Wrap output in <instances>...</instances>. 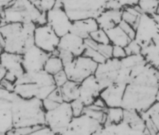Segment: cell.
I'll return each mask as SVG.
<instances>
[{
  "mask_svg": "<svg viewBox=\"0 0 159 135\" xmlns=\"http://www.w3.org/2000/svg\"><path fill=\"white\" fill-rule=\"evenodd\" d=\"M0 65H1V61H0Z\"/></svg>",
  "mask_w": 159,
  "mask_h": 135,
  "instance_id": "52",
  "label": "cell"
},
{
  "mask_svg": "<svg viewBox=\"0 0 159 135\" xmlns=\"http://www.w3.org/2000/svg\"><path fill=\"white\" fill-rule=\"evenodd\" d=\"M119 27L126 33V34L129 37L131 40L134 39V36H135V29L132 25H130V24L127 23L126 22L122 20L120 23L119 24Z\"/></svg>",
  "mask_w": 159,
  "mask_h": 135,
  "instance_id": "36",
  "label": "cell"
},
{
  "mask_svg": "<svg viewBox=\"0 0 159 135\" xmlns=\"http://www.w3.org/2000/svg\"><path fill=\"white\" fill-rule=\"evenodd\" d=\"M47 98H49L51 100L54 101V102H57L58 103H61L62 102H64L63 99H62L61 93V91H60L59 88H56L54 90L52 91L49 96H48Z\"/></svg>",
  "mask_w": 159,
  "mask_h": 135,
  "instance_id": "40",
  "label": "cell"
},
{
  "mask_svg": "<svg viewBox=\"0 0 159 135\" xmlns=\"http://www.w3.org/2000/svg\"><path fill=\"white\" fill-rule=\"evenodd\" d=\"M92 105H94L95 106L99 108V109H101V110H106L107 108L106 104H105L104 101L102 99V98L100 97V96H99V97L94 101V103H92Z\"/></svg>",
  "mask_w": 159,
  "mask_h": 135,
  "instance_id": "44",
  "label": "cell"
},
{
  "mask_svg": "<svg viewBox=\"0 0 159 135\" xmlns=\"http://www.w3.org/2000/svg\"><path fill=\"white\" fill-rule=\"evenodd\" d=\"M83 55L84 56L91 58L92 61H94L96 62L97 64L103 63V61H105L107 60L104 56H102L101 54L99 53L96 49H92V48L87 46V45H86V48H85V50L84 52Z\"/></svg>",
  "mask_w": 159,
  "mask_h": 135,
  "instance_id": "30",
  "label": "cell"
},
{
  "mask_svg": "<svg viewBox=\"0 0 159 135\" xmlns=\"http://www.w3.org/2000/svg\"><path fill=\"white\" fill-rule=\"evenodd\" d=\"M65 12L73 21L96 18L105 9L108 0H60Z\"/></svg>",
  "mask_w": 159,
  "mask_h": 135,
  "instance_id": "5",
  "label": "cell"
},
{
  "mask_svg": "<svg viewBox=\"0 0 159 135\" xmlns=\"http://www.w3.org/2000/svg\"><path fill=\"white\" fill-rule=\"evenodd\" d=\"M99 29L96 18H86V19L73 21L70 32L83 38L87 39L90 37L92 32Z\"/></svg>",
  "mask_w": 159,
  "mask_h": 135,
  "instance_id": "20",
  "label": "cell"
},
{
  "mask_svg": "<svg viewBox=\"0 0 159 135\" xmlns=\"http://www.w3.org/2000/svg\"><path fill=\"white\" fill-rule=\"evenodd\" d=\"M153 16H154V19H155L156 22H157V27H158V29H159V15H157V14H155V15H154Z\"/></svg>",
  "mask_w": 159,
  "mask_h": 135,
  "instance_id": "48",
  "label": "cell"
},
{
  "mask_svg": "<svg viewBox=\"0 0 159 135\" xmlns=\"http://www.w3.org/2000/svg\"><path fill=\"white\" fill-rule=\"evenodd\" d=\"M46 22L60 38L70 32L72 24L60 0H57L54 7L46 12Z\"/></svg>",
  "mask_w": 159,
  "mask_h": 135,
  "instance_id": "9",
  "label": "cell"
},
{
  "mask_svg": "<svg viewBox=\"0 0 159 135\" xmlns=\"http://www.w3.org/2000/svg\"><path fill=\"white\" fill-rule=\"evenodd\" d=\"M126 56H127V54L125 52L124 48L113 45V48H112V57L120 60L122 58L125 57Z\"/></svg>",
  "mask_w": 159,
  "mask_h": 135,
  "instance_id": "39",
  "label": "cell"
},
{
  "mask_svg": "<svg viewBox=\"0 0 159 135\" xmlns=\"http://www.w3.org/2000/svg\"><path fill=\"white\" fill-rule=\"evenodd\" d=\"M14 128L45 126V110L42 100L37 98L25 99L16 94L11 101Z\"/></svg>",
  "mask_w": 159,
  "mask_h": 135,
  "instance_id": "3",
  "label": "cell"
},
{
  "mask_svg": "<svg viewBox=\"0 0 159 135\" xmlns=\"http://www.w3.org/2000/svg\"><path fill=\"white\" fill-rule=\"evenodd\" d=\"M108 135H147L146 127L134 126L122 121L117 124L103 126Z\"/></svg>",
  "mask_w": 159,
  "mask_h": 135,
  "instance_id": "18",
  "label": "cell"
},
{
  "mask_svg": "<svg viewBox=\"0 0 159 135\" xmlns=\"http://www.w3.org/2000/svg\"><path fill=\"white\" fill-rule=\"evenodd\" d=\"M145 123H149L159 131V103L156 101L148 110L140 113Z\"/></svg>",
  "mask_w": 159,
  "mask_h": 135,
  "instance_id": "25",
  "label": "cell"
},
{
  "mask_svg": "<svg viewBox=\"0 0 159 135\" xmlns=\"http://www.w3.org/2000/svg\"><path fill=\"white\" fill-rule=\"evenodd\" d=\"M97 65L98 64L91 58L81 55L64 65V72L69 80L80 83L89 76L94 75Z\"/></svg>",
  "mask_w": 159,
  "mask_h": 135,
  "instance_id": "7",
  "label": "cell"
},
{
  "mask_svg": "<svg viewBox=\"0 0 159 135\" xmlns=\"http://www.w3.org/2000/svg\"><path fill=\"white\" fill-rule=\"evenodd\" d=\"M28 135H58L55 132L52 131L50 128L48 127L47 126H42L40 128H38V130L32 132L31 133Z\"/></svg>",
  "mask_w": 159,
  "mask_h": 135,
  "instance_id": "38",
  "label": "cell"
},
{
  "mask_svg": "<svg viewBox=\"0 0 159 135\" xmlns=\"http://www.w3.org/2000/svg\"><path fill=\"white\" fill-rule=\"evenodd\" d=\"M6 73H7V71H6V69H4L2 65H0V82H1V81L4 79V78H5Z\"/></svg>",
  "mask_w": 159,
  "mask_h": 135,
  "instance_id": "47",
  "label": "cell"
},
{
  "mask_svg": "<svg viewBox=\"0 0 159 135\" xmlns=\"http://www.w3.org/2000/svg\"><path fill=\"white\" fill-rule=\"evenodd\" d=\"M112 48L113 45L111 43L108 44H99L98 43L96 49L101 54L102 56H104L106 59L112 57Z\"/></svg>",
  "mask_w": 159,
  "mask_h": 135,
  "instance_id": "32",
  "label": "cell"
},
{
  "mask_svg": "<svg viewBox=\"0 0 159 135\" xmlns=\"http://www.w3.org/2000/svg\"><path fill=\"white\" fill-rule=\"evenodd\" d=\"M106 120L103 126L117 124L123 121V109L122 107H107L105 110Z\"/></svg>",
  "mask_w": 159,
  "mask_h": 135,
  "instance_id": "28",
  "label": "cell"
},
{
  "mask_svg": "<svg viewBox=\"0 0 159 135\" xmlns=\"http://www.w3.org/2000/svg\"><path fill=\"white\" fill-rule=\"evenodd\" d=\"M157 102H158L159 103V92L158 93H157Z\"/></svg>",
  "mask_w": 159,
  "mask_h": 135,
  "instance_id": "50",
  "label": "cell"
},
{
  "mask_svg": "<svg viewBox=\"0 0 159 135\" xmlns=\"http://www.w3.org/2000/svg\"><path fill=\"white\" fill-rule=\"evenodd\" d=\"M73 119L72 108L69 103L62 102L52 110L45 111V126L58 135H61L68 127Z\"/></svg>",
  "mask_w": 159,
  "mask_h": 135,
  "instance_id": "6",
  "label": "cell"
},
{
  "mask_svg": "<svg viewBox=\"0 0 159 135\" xmlns=\"http://www.w3.org/2000/svg\"><path fill=\"white\" fill-rule=\"evenodd\" d=\"M141 15L142 12L137 5L134 7H127L123 8V11H122V20L130 24L135 29L139 17Z\"/></svg>",
  "mask_w": 159,
  "mask_h": 135,
  "instance_id": "26",
  "label": "cell"
},
{
  "mask_svg": "<svg viewBox=\"0 0 159 135\" xmlns=\"http://www.w3.org/2000/svg\"><path fill=\"white\" fill-rule=\"evenodd\" d=\"M122 10L105 9L96 18L99 29L107 31L119 25L122 21Z\"/></svg>",
  "mask_w": 159,
  "mask_h": 135,
  "instance_id": "19",
  "label": "cell"
},
{
  "mask_svg": "<svg viewBox=\"0 0 159 135\" xmlns=\"http://www.w3.org/2000/svg\"><path fill=\"white\" fill-rule=\"evenodd\" d=\"M53 79H54L55 84H56V86L57 88H60L61 86H62L64 83H65L69 80L67 76H66V74L64 72V69L62 71H61V72H57V74H55L54 76H53Z\"/></svg>",
  "mask_w": 159,
  "mask_h": 135,
  "instance_id": "37",
  "label": "cell"
},
{
  "mask_svg": "<svg viewBox=\"0 0 159 135\" xmlns=\"http://www.w3.org/2000/svg\"><path fill=\"white\" fill-rule=\"evenodd\" d=\"M157 2H158V7H157V15H159V0H157Z\"/></svg>",
  "mask_w": 159,
  "mask_h": 135,
  "instance_id": "49",
  "label": "cell"
},
{
  "mask_svg": "<svg viewBox=\"0 0 159 135\" xmlns=\"http://www.w3.org/2000/svg\"><path fill=\"white\" fill-rule=\"evenodd\" d=\"M71 108H72V115H73V117H77V116L81 115L83 114L85 106L83 103L81 102V100L79 99H76L75 100H73L72 102L70 103Z\"/></svg>",
  "mask_w": 159,
  "mask_h": 135,
  "instance_id": "33",
  "label": "cell"
},
{
  "mask_svg": "<svg viewBox=\"0 0 159 135\" xmlns=\"http://www.w3.org/2000/svg\"><path fill=\"white\" fill-rule=\"evenodd\" d=\"M124 49L127 55H133V54L141 53L142 48L134 40H131L130 43L125 47Z\"/></svg>",
  "mask_w": 159,
  "mask_h": 135,
  "instance_id": "34",
  "label": "cell"
},
{
  "mask_svg": "<svg viewBox=\"0 0 159 135\" xmlns=\"http://www.w3.org/2000/svg\"><path fill=\"white\" fill-rule=\"evenodd\" d=\"M13 128L11 102L0 99V133H7Z\"/></svg>",
  "mask_w": 159,
  "mask_h": 135,
  "instance_id": "21",
  "label": "cell"
},
{
  "mask_svg": "<svg viewBox=\"0 0 159 135\" xmlns=\"http://www.w3.org/2000/svg\"><path fill=\"white\" fill-rule=\"evenodd\" d=\"M57 0H39L38 9L42 12H47L54 7Z\"/></svg>",
  "mask_w": 159,
  "mask_h": 135,
  "instance_id": "35",
  "label": "cell"
},
{
  "mask_svg": "<svg viewBox=\"0 0 159 135\" xmlns=\"http://www.w3.org/2000/svg\"><path fill=\"white\" fill-rule=\"evenodd\" d=\"M85 48L84 40L71 32L60 38L57 46V49L66 51L75 57L83 55Z\"/></svg>",
  "mask_w": 159,
  "mask_h": 135,
  "instance_id": "16",
  "label": "cell"
},
{
  "mask_svg": "<svg viewBox=\"0 0 159 135\" xmlns=\"http://www.w3.org/2000/svg\"><path fill=\"white\" fill-rule=\"evenodd\" d=\"M102 92V88L94 75L89 76L80 83V95L78 99L81 100L85 106L94 103Z\"/></svg>",
  "mask_w": 159,
  "mask_h": 135,
  "instance_id": "15",
  "label": "cell"
},
{
  "mask_svg": "<svg viewBox=\"0 0 159 135\" xmlns=\"http://www.w3.org/2000/svg\"><path fill=\"white\" fill-rule=\"evenodd\" d=\"M141 54L147 64L159 71V34L147 46L142 48Z\"/></svg>",
  "mask_w": 159,
  "mask_h": 135,
  "instance_id": "22",
  "label": "cell"
},
{
  "mask_svg": "<svg viewBox=\"0 0 159 135\" xmlns=\"http://www.w3.org/2000/svg\"><path fill=\"white\" fill-rule=\"evenodd\" d=\"M12 1L13 0H0V13H2L6 7H7Z\"/></svg>",
  "mask_w": 159,
  "mask_h": 135,
  "instance_id": "45",
  "label": "cell"
},
{
  "mask_svg": "<svg viewBox=\"0 0 159 135\" xmlns=\"http://www.w3.org/2000/svg\"><path fill=\"white\" fill-rule=\"evenodd\" d=\"M155 135H159V131H157V133H156V134Z\"/></svg>",
  "mask_w": 159,
  "mask_h": 135,
  "instance_id": "51",
  "label": "cell"
},
{
  "mask_svg": "<svg viewBox=\"0 0 159 135\" xmlns=\"http://www.w3.org/2000/svg\"><path fill=\"white\" fill-rule=\"evenodd\" d=\"M0 61L1 65L7 71L4 79L15 83L17 79L22 76L24 73L23 66H22V55L11 52H2L0 54Z\"/></svg>",
  "mask_w": 159,
  "mask_h": 135,
  "instance_id": "14",
  "label": "cell"
},
{
  "mask_svg": "<svg viewBox=\"0 0 159 135\" xmlns=\"http://www.w3.org/2000/svg\"><path fill=\"white\" fill-rule=\"evenodd\" d=\"M158 92L159 71L147 64L125 88L121 107L143 113L157 101Z\"/></svg>",
  "mask_w": 159,
  "mask_h": 135,
  "instance_id": "1",
  "label": "cell"
},
{
  "mask_svg": "<svg viewBox=\"0 0 159 135\" xmlns=\"http://www.w3.org/2000/svg\"><path fill=\"white\" fill-rule=\"evenodd\" d=\"M120 5L122 6V7H134L136 6L139 2V0H116Z\"/></svg>",
  "mask_w": 159,
  "mask_h": 135,
  "instance_id": "43",
  "label": "cell"
},
{
  "mask_svg": "<svg viewBox=\"0 0 159 135\" xmlns=\"http://www.w3.org/2000/svg\"><path fill=\"white\" fill-rule=\"evenodd\" d=\"M50 56L35 45L30 46L22 54V66L25 72L34 73L44 70L45 64Z\"/></svg>",
  "mask_w": 159,
  "mask_h": 135,
  "instance_id": "13",
  "label": "cell"
},
{
  "mask_svg": "<svg viewBox=\"0 0 159 135\" xmlns=\"http://www.w3.org/2000/svg\"><path fill=\"white\" fill-rule=\"evenodd\" d=\"M134 41L141 48L147 46L159 34L157 22L153 15L142 14L135 26Z\"/></svg>",
  "mask_w": 159,
  "mask_h": 135,
  "instance_id": "8",
  "label": "cell"
},
{
  "mask_svg": "<svg viewBox=\"0 0 159 135\" xmlns=\"http://www.w3.org/2000/svg\"><path fill=\"white\" fill-rule=\"evenodd\" d=\"M42 104H43V107L44 109H45V111H48V110L54 109V108L57 107L60 103L51 100L49 98H46V99H45L44 100H42Z\"/></svg>",
  "mask_w": 159,
  "mask_h": 135,
  "instance_id": "41",
  "label": "cell"
},
{
  "mask_svg": "<svg viewBox=\"0 0 159 135\" xmlns=\"http://www.w3.org/2000/svg\"><path fill=\"white\" fill-rule=\"evenodd\" d=\"M106 33L109 38L110 43L112 45L125 48L131 41V39L126 34V33L119 27V25L108 29L106 31Z\"/></svg>",
  "mask_w": 159,
  "mask_h": 135,
  "instance_id": "23",
  "label": "cell"
},
{
  "mask_svg": "<svg viewBox=\"0 0 159 135\" xmlns=\"http://www.w3.org/2000/svg\"><path fill=\"white\" fill-rule=\"evenodd\" d=\"M64 102L69 103L79 98L80 83L68 80L59 88Z\"/></svg>",
  "mask_w": 159,
  "mask_h": 135,
  "instance_id": "24",
  "label": "cell"
},
{
  "mask_svg": "<svg viewBox=\"0 0 159 135\" xmlns=\"http://www.w3.org/2000/svg\"><path fill=\"white\" fill-rule=\"evenodd\" d=\"M120 69V60L114 57L107 59L103 63L98 64L94 76L99 82L102 90L116 83Z\"/></svg>",
  "mask_w": 159,
  "mask_h": 135,
  "instance_id": "10",
  "label": "cell"
},
{
  "mask_svg": "<svg viewBox=\"0 0 159 135\" xmlns=\"http://www.w3.org/2000/svg\"><path fill=\"white\" fill-rule=\"evenodd\" d=\"M90 38H92L93 41L99 44H108L110 43L109 38L107 37L106 31L102 29H98L96 31L92 32L90 34Z\"/></svg>",
  "mask_w": 159,
  "mask_h": 135,
  "instance_id": "31",
  "label": "cell"
},
{
  "mask_svg": "<svg viewBox=\"0 0 159 135\" xmlns=\"http://www.w3.org/2000/svg\"><path fill=\"white\" fill-rule=\"evenodd\" d=\"M3 23H34L36 25L46 24V13L36 7L30 0H13L2 11Z\"/></svg>",
  "mask_w": 159,
  "mask_h": 135,
  "instance_id": "4",
  "label": "cell"
},
{
  "mask_svg": "<svg viewBox=\"0 0 159 135\" xmlns=\"http://www.w3.org/2000/svg\"><path fill=\"white\" fill-rule=\"evenodd\" d=\"M0 86L6 90L10 91V92H14V90H15V83L11 82V81L6 79H3L0 82Z\"/></svg>",
  "mask_w": 159,
  "mask_h": 135,
  "instance_id": "42",
  "label": "cell"
},
{
  "mask_svg": "<svg viewBox=\"0 0 159 135\" xmlns=\"http://www.w3.org/2000/svg\"><path fill=\"white\" fill-rule=\"evenodd\" d=\"M92 135H108V134H107V131L105 130V129L103 126L102 128H100V129H99L98 130H96V132H94Z\"/></svg>",
  "mask_w": 159,
  "mask_h": 135,
  "instance_id": "46",
  "label": "cell"
},
{
  "mask_svg": "<svg viewBox=\"0 0 159 135\" xmlns=\"http://www.w3.org/2000/svg\"><path fill=\"white\" fill-rule=\"evenodd\" d=\"M34 23H3L0 25V45L5 52L22 55L34 45Z\"/></svg>",
  "mask_w": 159,
  "mask_h": 135,
  "instance_id": "2",
  "label": "cell"
},
{
  "mask_svg": "<svg viewBox=\"0 0 159 135\" xmlns=\"http://www.w3.org/2000/svg\"><path fill=\"white\" fill-rule=\"evenodd\" d=\"M103 125L86 114L73 117L66 130L61 135H92Z\"/></svg>",
  "mask_w": 159,
  "mask_h": 135,
  "instance_id": "12",
  "label": "cell"
},
{
  "mask_svg": "<svg viewBox=\"0 0 159 135\" xmlns=\"http://www.w3.org/2000/svg\"><path fill=\"white\" fill-rule=\"evenodd\" d=\"M137 6L142 14L154 15L157 12L158 2L157 0H139Z\"/></svg>",
  "mask_w": 159,
  "mask_h": 135,
  "instance_id": "29",
  "label": "cell"
},
{
  "mask_svg": "<svg viewBox=\"0 0 159 135\" xmlns=\"http://www.w3.org/2000/svg\"><path fill=\"white\" fill-rule=\"evenodd\" d=\"M64 69V65L61 58L57 54H50L44 66V70L54 76L55 74Z\"/></svg>",
  "mask_w": 159,
  "mask_h": 135,
  "instance_id": "27",
  "label": "cell"
},
{
  "mask_svg": "<svg viewBox=\"0 0 159 135\" xmlns=\"http://www.w3.org/2000/svg\"><path fill=\"white\" fill-rule=\"evenodd\" d=\"M0 14H1V13H0Z\"/></svg>",
  "mask_w": 159,
  "mask_h": 135,
  "instance_id": "53",
  "label": "cell"
},
{
  "mask_svg": "<svg viewBox=\"0 0 159 135\" xmlns=\"http://www.w3.org/2000/svg\"><path fill=\"white\" fill-rule=\"evenodd\" d=\"M60 37L47 23L36 25L34 34V42L38 48L47 53H54L57 49Z\"/></svg>",
  "mask_w": 159,
  "mask_h": 135,
  "instance_id": "11",
  "label": "cell"
},
{
  "mask_svg": "<svg viewBox=\"0 0 159 135\" xmlns=\"http://www.w3.org/2000/svg\"><path fill=\"white\" fill-rule=\"evenodd\" d=\"M125 88V85L114 83L103 89L99 96L107 107H121Z\"/></svg>",
  "mask_w": 159,
  "mask_h": 135,
  "instance_id": "17",
  "label": "cell"
}]
</instances>
